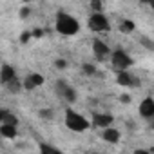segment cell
I'll return each mask as SVG.
<instances>
[{"instance_id": "6da1fadb", "label": "cell", "mask_w": 154, "mask_h": 154, "mask_svg": "<svg viewBox=\"0 0 154 154\" xmlns=\"http://www.w3.org/2000/svg\"><path fill=\"white\" fill-rule=\"evenodd\" d=\"M54 27L60 35L63 36H72L80 31V24L72 15L65 13V11H58L56 13V22H54Z\"/></svg>"}, {"instance_id": "7a4b0ae2", "label": "cell", "mask_w": 154, "mask_h": 154, "mask_svg": "<svg viewBox=\"0 0 154 154\" xmlns=\"http://www.w3.org/2000/svg\"><path fill=\"white\" fill-rule=\"evenodd\" d=\"M65 125H67V129L72 131V132H84V131H87V129L91 127V122H89L85 116L78 114L76 111L67 109V111H65Z\"/></svg>"}, {"instance_id": "3957f363", "label": "cell", "mask_w": 154, "mask_h": 154, "mask_svg": "<svg viewBox=\"0 0 154 154\" xmlns=\"http://www.w3.org/2000/svg\"><path fill=\"white\" fill-rule=\"evenodd\" d=\"M111 63L116 71H127L132 65V58L123 49H114L111 51Z\"/></svg>"}, {"instance_id": "277c9868", "label": "cell", "mask_w": 154, "mask_h": 154, "mask_svg": "<svg viewBox=\"0 0 154 154\" xmlns=\"http://www.w3.org/2000/svg\"><path fill=\"white\" fill-rule=\"evenodd\" d=\"M54 91H56V94H58L63 102L72 103V102L76 100V91H74L65 80H58V82L54 84Z\"/></svg>"}, {"instance_id": "5b68a950", "label": "cell", "mask_w": 154, "mask_h": 154, "mask_svg": "<svg viewBox=\"0 0 154 154\" xmlns=\"http://www.w3.org/2000/svg\"><path fill=\"white\" fill-rule=\"evenodd\" d=\"M109 20L105 18V15H102V11L98 13H93L91 18H89V29L94 31V33H103V31H109Z\"/></svg>"}, {"instance_id": "8992f818", "label": "cell", "mask_w": 154, "mask_h": 154, "mask_svg": "<svg viewBox=\"0 0 154 154\" xmlns=\"http://www.w3.org/2000/svg\"><path fill=\"white\" fill-rule=\"evenodd\" d=\"M93 54H94V58L98 62H105V60L111 58V49H109V45L105 42H102L100 38H94V42H93Z\"/></svg>"}, {"instance_id": "52a82bcc", "label": "cell", "mask_w": 154, "mask_h": 154, "mask_svg": "<svg viewBox=\"0 0 154 154\" xmlns=\"http://www.w3.org/2000/svg\"><path fill=\"white\" fill-rule=\"evenodd\" d=\"M42 84H44V76L38 74V72H31V74H27L26 78H24V82H22V89H26V91H33V89L40 87Z\"/></svg>"}, {"instance_id": "ba28073f", "label": "cell", "mask_w": 154, "mask_h": 154, "mask_svg": "<svg viewBox=\"0 0 154 154\" xmlns=\"http://www.w3.org/2000/svg\"><path fill=\"white\" fill-rule=\"evenodd\" d=\"M112 122H114L112 114L96 112V114L93 116V122H91V125H93V127H98V129H103V127H109V125H112Z\"/></svg>"}, {"instance_id": "9c48e42d", "label": "cell", "mask_w": 154, "mask_h": 154, "mask_svg": "<svg viewBox=\"0 0 154 154\" xmlns=\"http://www.w3.org/2000/svg\"><path fill=\"white\" fill-rule=\"evenodd\" d=\"M140 114H141L145 120L154 118V100H152L150 96H147V98L140 103Z\"/></svg>"}, {"instance_id": "30bf717a", "label": "cell", "mask_w": 154, "mask_h": 154, "mask_svg": "<svg viewBox=\"0 0 154 154\" xmlns=\"http://www.w3.org/2000/svg\"><path fill=\"white\" fill-rule=\"evenodd\" d=\"M102 138H103V141H107V143H118V141H120V131L114 129L112 125L103 127V131H102Z\"/></svg>"}, {"instance_id": "8fae6325", "label": "cell", "mask_w": 154, "mask_h": 154, "mask_svg": "<svg viewBox=\"0 0 154 154\" xmlns=\"http://www.w3.org/2000/svg\"><path fill=\"white\" fill-rule=\"evenodd\" d=\"M15 76H17V71H15L13 65H9V63L2 65V69H0V82H2V84H8L11 78H15Z\"/></svg>"}, {"instance_id": "7c38bea8", "label": "cell", "mask_w": 154, "mask_h": 154, "mask_svg": "<svg viewBox=\"0 0 154 154\" xmlns=\"http://www.w3.org/2000/svg\"><path fill=\"white\" fill-rule=\"evenodd\" d=\"M0 136L6 138V140H15L17 138V125L2 123V125H0Z\"/></svg>"}, {"instance_id": "4fadbf2b", "label": "cell", "mask_w": 154, "mask_h": 154, "mask_svg": "<svg viewBox=\"0 0 154 154\" xmlns=\"http://www.w3.org/2000/svg\"><path fill=\"white\" fill-rule=\"evenodd\" d=\"M116 80L123 87H132L134 85V78H132L127 71H116Z\"/></svg>"}, {"instance_id": "5bb4252c", "label": "cell", "mask_w": 154, "mask_h": 154, "mask_svg": "<svg viewBox=\"0 0 154 154\" xmlns=\"http://www.w3.org/2000/svg\"><path fill=\"white\" fill-rule=\"evenodd\" d=\"M6 85V89L9 91V93H13V94H17V93H20L22 91V82L18 80V76H15V78H11L8 84H4Z\"/></svg>"}, {"instance_id": "9a60e30c", "label": "cell", "mask_w": 154, "mask_h": 154, "mask_svg": "<svg viewBox=\"0 0 154 154\" xmlns=\"http://www.w3.org/2000/svg\"><path fill=\"white\" fill-rule=\"evenodd\" d=\"M134 29H136V26H134L132 20H122V22H120V31H122V33L129 35V33H132Z\"/></svg>"}, {"instance_id": "2e32d148", "label": "cell", "mask_w": 154, "mask_h": 154, "mask_svg": "<svg viewBox=\"0 0 154 154\" xmlns=\"http://www.w3.org/2000/svg\"><path fill=\"white\" fill-rule=\"evenodd\" d=\"M40 152H60V149L53 147V145H45V143H40Z\"/></svg>"}, {"instance_id": "e0dca14e", "label": "cell", "mask_w": 154, "mask_h": 154, "mask_svg": "<svg viewBox=\"0 0 154 154\" xmlns=\"http://www.w3.org/2000/svg\"><path fill=\"white\" fill-rule=\"evenodd\" d=\"M40 116H42V118H47V120H51L54 114H53V111H51V109H42V111H40Z\"/></svg>"}, {"instance_id": "ac0fdd59", "label": "cell", "mask_w": 154, "mask_h": 154, "mask_svg": "<svg viewBox=\"0 0 154 154\" xmlns=\"http://www.w3.org/2000/svg\"><path fill=\"white\" fill-rule=\"evenodd\" d=\"M91 8L94 9V13H98V11H102V2L100 0H91Z\"/></svg>"}, {"instance_id": "d6986e66", "label": "cell", "mask_w": 154, "mask_h": 154, "mask_svg": "<svg viewBox=\"0 0 154 154\" xmlns=\"http://www.w3.org/2000/svg\"><path fill=\"white\" fill-rule=\"evenodd\" d=\"M84 71H85L87 74H94V72H96V69H94L93 65H89V63H85V65H84Z\"/></svg>"}, {"instance_id": "ffe728a7", "label": "cell", "mask_w": 154, "mask_h": 154, "mask_svg": "<svg viewBox=\"0 0 154 154\" xmlns=\"http://www.w3.org/2000/svg\"><path fill=\"white\" fill-rule=\"evenodd\" d=\"M29 38H31V33H29V31H26V33L20 35V42H27Z\"/></svg>"}, {"instance_id": "44dd1931", "label": "cell", "mask_w": 154, "mask_h": 154, "mask_svg": "<svg viewBox=\"0 0 154 154\" xmlns=\"http://www.w3.org/2000/svg\"><path fill=\"white\" fill-rule=\"evenodd\" d=\"M56 67L58 69H65L67 67V62L65 60H56Z\"/></svg>"}, {"instance_id": "7402d4cb", "label": "cell", "mask_w": 154, "mask_h": 154, "mask_svg": "<svg viewBox=\"0 0 154 154\" xmlns=\"http://www.w3.org/2000/svg\"><path fill=\"white\" fill-rule=\"evenodd\" d=\"M27 15H29V8H22V11H20V17H22V18H26Z\"/></svg>"}, {"instance_id": "603a6c76", "label": "cell", "mask_w": 154, "mask_h": 154, "mask_svg": "<svg viewBox=\"0 0 154 154\" xmlns=\"http://www.w3.org/2000/svg\"><path fill=\"white\" fill-rule=\"evenodd\" d=\"M120 100H122L123 103H129V102H131V96H129V94H122V96H120Z\"/></svg>"}, {"instance_id": "cb8c5ba5", "label": "cell", "mask_w": 154, "mask_h": 154, "mask_svg": "<svg viewBox=\"0 0 154 154\" xmlns=\"http://www.w3.org/2000/svg\"><path fill=\"white\" fill-rule=\"evenodd\" d=\"M6 114H8V111H4V109H0V123L4 122V118H6Z\"/></svg>"}, {"instance_id": "d4e9b609", "label": "cell", "mask_w": 154, "mask_h": 154, "mask_svg": "<svg viewBox=\"0 0 154 154\" xmlns=\"http://www.w3.org/2000/svg\"><path fill=\"white\" fill-rule=\"evenodd\" d=\"M141 2H143V4H149V6H150V4L154 2V0H141Z\"/></svg>"}, {"instance_id": "484cf974", "label": "cell", "mask_w": 154, "mask_h": 154, "mask_svg": "<svg viewBox=\"0 0 154 154\" xmlns=\"http://www.w3.org/2000/svg\"><path fill=\"white\" fill-rule=\"evenodd\" d=\"M22 2H27V0H22Z\"/></svg>"}, {"instance_id": "4316f807", "label": "cell", "mask_w": 154, "mask_h": 154, "mask_svg": "<svg viewBox=\"0 0 154 154\" xmlns=\"http://www.w3.org/2000/svg\"><path fill=\"white\" fill-rule=\"evenodd\" d=\"M0 141H2V136H0Z\"/></svg>"}]
</instances>
